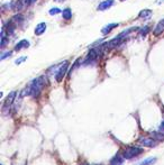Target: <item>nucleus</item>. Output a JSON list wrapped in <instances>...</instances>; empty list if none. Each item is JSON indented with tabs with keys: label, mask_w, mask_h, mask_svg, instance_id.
<instances>
[{
	"label": "nucleus",
	"mask_w": 164,
	"mask_h": 165,
	"mask_svg": "<svg viewBox=\"0 0 164 165\" xmlns=\"http://www.w3.org/2000/svg\"><path fill=\"white\" fill-rule=\"evenodd\" d=\"M142 153H143V149H142V148L130 146V147H127L125 149L124 153H123V156H124V159H133V157H135V156L141 155Z\"/></svg>",
	"instance_id": "obj_2"
},
{
	"label": "nucleus",
	"mask_w": 164,
	"mask_h": 165,
	"mask_svg": "<svg viewBox=\"0 0 164 165\" xmlns=\"http://www.w3.org/2000/svg\"><path fill=\"white\" fill-rule=\"evenodd\" d=\"M24 20V17L22 15H16V16H14L12 19V23L14 24H20Z\"/></svg>",
	"instance_id": "obj_18"
},
{
	"label": "nucleus",
	"mask_w": 164,
	"mask_h": 165,
	"mask_svg": "<svg viewBox=\"0 0 164 165\" xmlns=\"http://www.w3.org/2000/svg\"><path fill=\"white\" fill-rule=\"evenodd\" d=\"M163 32H164V19H162V20H160L157 23V25L155 26V28L153 30V34L155 35V36H158V35L162 34Z\"/></svg>",
	"instance_id": "obj_7"
},
{
	"label": "nucleus",
	"mask_w": 164,
	"mask_h": 165,
	"mask_svg": "<svg viewBox=\"0 0 164 165\" xmlns=\"http://www.w3.org/2000/svg\"><path fill=\"white\" fill-rule=\"evenodd\" d=\"M68 68H69V62L68 61H64V62L60 65V68H59L56 75H55L57 82H61V81H62V79L64 78L65 73H66V71H68Z\"/></svg>",
	"instance_id": "obj_4"
},
{
	"label": "nucleus",
	"mask_w": 164,
	"mask_h": 165,
	"mask_svg": "<svg viewBox=\"0 0 164 165\" xmlns=\"http://www.w3.org/2000/svg\"><path fill=\"white\" fill-rule=\"evenodd\" d=\"M123 40L124 38H121L120 36H117L116 38H113V40H109L108 43H106V47H109V48H113V47H116V46H118V45H120V43L123 42Z\"/></svg>",
	"instance_id": "obj_6"
},
{
	"label": "nucleus",
	"mask_w": 164,
	"mask_h": 165,
	"mask_svg": "<svg viewBox=\"0 0 164 165\" xmlns=\"http://www.w3.org/2000/svg\"><path fill=\"white\" fill-rule=\"evenodd\" d=\"M98 55H99L98 51H97V50H95V48H92V50L89 52V54H88V57H87V62H85V63H88L89 61H90V62L96 61L97 57H98Z\"/></svg>",
	"instance_id": "obj_9"
},
{
	"label": "nucleus",
	"mask_w": 164,
	"mask_h": 165,
	"mask_svg": "<svg viewBox=\"0 0 164 165\" xmlns=\"http://www.w3.org/2000/svg\"><path fill=\"white\" fill-rule=\"evenodd\" d=\"M54 1H55V2H63L64 0H54Z\"/></svg>",
	"instance_id": "obj_26"
},
{
	"label": "nucleus",
	"mask_w": 164,
	"mask_h": 165,
	"mask_svg": "<svg viewBox=\"0 0 164 165\" xmlns=\"http://www.w3.org/2000/svg\"><path fill=\"white\" fill-rule=\"evenodd\" d=\"M152 137L155 139V141H164V134L162 131H154L152 133Z\"/></svg>",
	"instance_id": "obj_15"
},
{
	"label": "nucleus",
	"mask_w": 164,
	"mask_h": 165,
	"mask_svg": "<svg viewBox=\"0 0 164 165\" xmlns=\"http://www.w3.org/2000/svg\"><path fill=\"white\" fill-rule=\"evenodd\" d=\"M156 162V159L155 157H150V159H146L145 161H143L139 165H152Z\"/></svg>",
	"instance_id": "obj_17"
},
{
	"label": "nucleus",
	"mask_w": 164,
	"mask_h": 165,
	"mask_svg": "<svg viewBox=\"0 0 164 165\" xmlns=\"http://www.w3.org/2000/svg\"><path fill=\"white\" fill-rule=\"evenodd\" d=\"M156 4L160 5V4H164V0H156Z\"/></svg>",
	"instance_id": "obj_25"
},
{
	"label": "nucleus",
	"mask_w": 164,
	"mask_h": 165,
	"mask_svg": "<svg viewBox=\"0 0 164 165\" xmlns=\"http://www.w3.org/2000/svg\"><path fill=\"white\" fill-rule=\"evenodd\" d=\"M36 1H37V0H26V1H25V4H26V5H28V6H30V5L35 4Z\"/></svg>",
	"instance_id": "obj_22"
},
{
	"label": "nucleus",
	"mask_w": 164,
	"mask_h": 165,
	"mask_svg": "<svg viewBox=\"0 0 164 165\" xmlns=\"http://www.w3.org/2000/svg\"><path fill=\"white\" fill-rule=\"evenodd\" d=\"M45 82H46L45 76H38V78H36L35 80H33L32 83L27 86L29 96H32V97H38L40 91L43 90V88L45 86Z\"/></svg>",
	"instance_id": "obj_1"
},
{
	"label": "nucleus",
	"mask_w": 164,
	"mask_h": 165,
	"mask_svg": "<svg viewBox=\"0 0 164 165\" xmlns=\"http://www.w3.org/2000/svg\"><path fill=\"white\" fill-rule=\"evenodd\" d=\"M119 1H126V0H119Z\"/></svg>",
	"instance_id": "obj_27"
},
{
	"label": "nucleus",
	"mask_w": 164,
	"mask_h": 165,
	"mask_svg": "<svg viewBox=\"0 0 164 165\" xmlns=\"http://www.w3.org/2000/svg\"><path fill=\"white\" fill-rule=\"evenodd\" d=\"M10 55H12V52H7V53H5V54H4V55H2V56L0 57V60H1V61H2V60H5V58H6V57L10 56Z\"/></svg>",
	"instance_id": "obj_21"
},
{
	"label": "nucleus",
	"mask_w": 164,
	"mask_h": 165,
	"mask_svg": "<svg viewBox=\"0 0 164 165\" xmlns=\"http://www.w3.org/2000/svg\"><path fill=\"white\" fill-rule=\"evenodd\" d=\"M27 47H29V42L27 40H23L16 44V46H15V51H20V50L27 48Z\"/></svg>",
	"instance_id": "obj_10"
},
{
	"label": "nucleus",
	"mask_w": 164,
	"mask_h": 165,
	"mask_svg": "<svg viewBox=\"0 0 164 165\" xmlns=\"http://www.w3.org/2000/svg\"><path fill=\"white\" fill-rule=\"evenodd\" d=\"M62 16H63V18H64L65 20L71 19V17H72V10H71L70 8L64 9V10H63V12H62Z\"/></svg>",
	"instance_id": "obj_16"
},
{
	"label": "nucleus",
	"mask_w": 164,
	"mask_h": 165,
	"mask_svg": "<svg viewBox=\"0 0 164 165\" xmlns=\"http://www.w3.org/2000/svg\"><path fill=\"white\" fill-rule=\"evenodd\" d=\"M147 32H148V27H145V29H143V30H142V32H141V34H142V35H144V36H145V35H146Z\"/></svg>",
	"instance_id": "obj_23"
},
{
	"label": "nucleus",
	"mask_w": 164,
	"mask_h": 165,
	"mask_svg": "<svg viewBox=\"0 0 164 165\" xmlns=\"http://www.w3.org/2000/svg\"><path fill=\"white\" fill-rule=\"evenodd\" d=\"M152 16V10H150V9H144V10H142L139 12V15H138V17L142 18V19H144V20H147V19H150Z\"/></svg>",
	"instance_id": "obj_11"
},
{
	"label": "nucleus",
	"mask_w": 164,
	"mask_h": 165,
	"mask_svg": "<svg viewBox=\"0 0 164 165\" xmlns=\"http://www.w3.org/2000/svg\"><path fill=\"white\" fill-rule=\"evenodd\" d=\"M113 4V0H105V1H102L99 4V6H98V10L99 12H103V10H106L108 9L109 7H111Z\"/></svg>",
	"instance_id": "obj_8"
},
{
	"label": "nucleus",
	"mask_w": 164,
	"mask_h": 165,
	"mask_svg": "<svg viewBox=\"0 0 164 165\" xmlns=\"http://www.w3.org/2000/svg\"><path fill=\"white\" fill-rule=\"evenodd\" d=\"M16 94H17V92L16 91H12L8 94L6 101H5V103H4V107H2L4 114H7V112L9 111V108L12 107V102H14V100H15V98H16Z\"/></svg>",
	"instance_id": "obj_3"
},
{
	"label": "nucleus",
	"mask_w": 164,
	"mask_h": 165,
	"mask_svg": "<svg viewBox=\"0 0 164 165\" xmlns=\"http://www.w3.org/2000/svg\"><path fill=\"white\" fill-rule=\"evenodd\" d=\"M26 60H27V57L26 56H24V57H20V58H18V60H16V64H17V65H19V64H20V63L22 62H24V61H26Z\"/></svg>",
	"instance_id": "obj_20"
},
{
	"label": "nucleus",
	"mask_w": 164,
	"mask_h": 165,
	"mask_svg": "<svg viewBox=\"0 0 164 165\" xmlns=\"http://www.w3.org/2000/svg\"><path fill=\"white\" fill-rule=\"evenodd\" d=\"M115 27H118V24H109V25L105 26V27L101 29V33L103 35H107L108 33H110Z\"/></svg>",
	"instance_id": "obj_14"
},
{
	"label": "nucleus",
	"mask_w": 164,
	"mask_h": 165,
	"mask_svg": "<svg viewBox=\"0 0 164 165\" xmlns=\"http://www.w3.org/2000/svg\"><path fill=\"white\" fill-rule=\"evenodd\" d=\"M110 165H124V156L121 157L120 155H116L110 161Z\"/></svg>",
	"instance_id": "obj_12"
},
{
	"label": "nucleus",
	"mask_w": 164,
	"mask_h": 165,
	"mask_svg": "<svg viewBox=\"0 0 164 165\" xmlns=\"http://www.w3.org/2000/svg\"><path fill=\"white\" fill-rule=\"evenodd\" d=\"M160 128H161V130L164 131V122H162L161 125H160Z\"/></svg>",
	"instance_id": "obj_24"
},
{
	"label": "nucleus",
	"mask_w": 164,
	"mask_h": 165,
	"mask_svg": "<svg viewBox=\"0 0 164 165\" xmlns=\"http://www.w3.org/2000/svg\"><path fill=\"white\" fill-rule=\"evenodd\" d=\"M45 30H46V24L45 23H40L36 26V28H35V34L40 36V35L43 34Z\"/></svg>",
	"instance_id": "obj_13"
},
{
	"label": "nucleus",
	"mask_w": 164,
	"mask_h": 165,
	"mask_svg": "<svg viewBox=\"0 0 164 165\" xmlns=\"http://www.w3.org/2000/svg\"><path fill=\"white\" fill-rule=\"evenodd\" d=\"M139 143L144 147H155L157 145V142L154 139V138H141L139 139Z\"/></svg>",
	"instance_id": "obj_5"
},
{
	"label": "nucleus",
	"mask_w": 164,
	"mask_h": 165,
	"mask_svg": "<svg viewBox=\"0 0 164 165\" xmlns=\"http://www.w3.org/2000/svg\"><path fill=\"white\" fill-rule=\"evenodd\" d=\"M61 12V9H59V8H52L51 10H50V15H57V14H60Z\"/></svg>",
	"instance_id": "obj_19"
}]
</instances>
